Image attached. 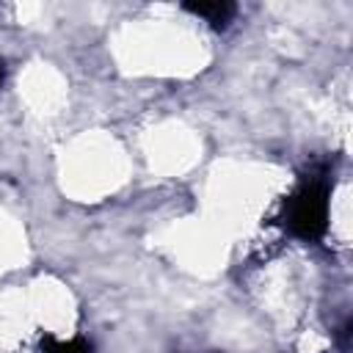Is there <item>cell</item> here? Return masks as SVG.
Returning a JSON list of instances; mask_svg holds the SVG:
<instances>
[{"label": "cell", "instance_id": "obj_2", "mask_svg": "<svg viewBox=\"0 0 353 353\" xmlns=\"http://www.w3.org/2000/svg\"><path fill=\"white\" fill-rule=\"evenodd\" d=\"M188 11H193L196 17L212 22L215 28H223L234 17V6L232 3H199V6H188Z\"/></svg>", "mask_w": 353, "mask_h": 353}, {"label": "cell", "instance_id": "obj_3", "mask_svg": "<svg viewBox=\"0 0 353 353\" xmlns=\"http://www.w3.org/2000/svg\"><path fill=\"white\" fill-rule=\"evenodd\" d=\"M41 350L44 353H94V347L85 342V339H66V342H61V339H52V336H44L41 339Z\"/></svg>", "mask_w": 353, "mask_h": 353}, {"label": "cell", "instance_id": "obj_4", "mask_svg": "<svg viewBox=\"0 0 353 353\" xmlns=\"http://www.w3.org/2000/svg\"><path fill=\"white\" fill-rule=\"evenodd\" d=\"M0 83H3V61H0Z\"/></svg>", "mask_w": 353, "mask_h": 353}, {"label": "cell", "instance_id": "obj_1", "mask_svg": "<svg viewBox=\"0 0 353 353\" xmlns=\"http://www.w3.org/2000/svg\"><path fill=\"white\" fill-rule=\"evenodd\" d=\"M328 223V171H309L284 207V226L301 240H317Z\"/></svg>", "mask_w": 353, "mask_h": 353}]
</instances>
